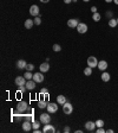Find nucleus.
<instances>
[{"label":"nucleus","instance_id":"1","mask_svg":"<svg viewBox=\"0 0 118 133\" xmlns=\"http://www.w3.org/2000/svg\"><path fill=\"white\" fill-rule=\"evenodd\" d=\"M98 62L99 61L97 60V57L95 56H90L89 58H87V65L89 67H91V68H97V65H98Z\"/></svg>","mask_w":118,"mask_h":133},{"label":"nucleus","instance_id":"2","mask_svg":"<svg viewBox=\"0 0 118 133\" xmlns=\"http://www.w3.org/2000/svg\"><path fill=\"white\" fill-rule=\"evenodd\" d=\"M39 120L41 121V124H50L51 122V115H50V113H41L40 114V118H39Z\"/></svg>","mask_w":118,"mask_h":133},{"label":"nucleus","instance_id":"3","mask_svg":"<svg viewBox=\"0 0 118 133\" xmlns=\"http://www.w3.org/2000/svg\"><path fill=\"white\" fill-rule=\"evenodd\" d=\"M27 108H28V106H27V102H26V101H19L17 103V110L19 112V113L25 112Z\"/></svg>","mask_w":118,"mask_h":133},{"label":"nucleus","instance_id":"4","mask_svg":"<svg viewBox=\"0 0 118 133\" xmlns=\"http://www.w3.org/2000/svg\"><path fill=\"white\" fill-rule=\"evenodd\" d=\"M63 112H64V114H68V115H70V114L73 112V106L71 105L70 102H66V103H64V105H63Z\"/></svg>","mask_w":118,"mask_h":133},{"label":"nucleus","instance_id":"5","mask_svg":"<svg viewBox=\"0 0 118 133\" xmlns=\"http://www.w3.org/2000/svg\"><path fill=\"white\" fill-rule=\"evenodd\" d=\"M46 109H47V112L50 114L56 113L57 110H58V105H57V103H54V102H50V103H47V107H46Z\"/></svg>","mask_w":118,"mask_h":133},{"label":"nucleus","instance_id":"6","mask_svg":"<svg viewBox=\"0 0 118 133\" xmlns=\"http://www.w3.org/2000/svg\"><path fill=\"white\" fill-rule=\"evenodd\" d=\"M84 127L86 131H90V132H92V131H95V128L97 127L96 126V121H86L84 125Z\"/></svg>","mask_w":118,"mask_h":133},{"label":"nucleus","instance_id":"7","mask_svg":"<svg viewBox=\"0 0 118 133\" xmlns=\"http://www.w3.org/2000/svg\"><path fill=\"white\" fill-rule=\"evenodd\" d=\"M77 31H78L80 34L86 33L87 32V25L85 23H79L78 26H77Z\"/></svg>","mask_w":118,"mask_h":133},{"label":"nucleus","instance_id":"8","mask_svg":"<svg viewBox=\"0 0 118 133\" xmlns=\"http://www.w3.org/2000/svg\"><path fill=\"white\" fill-rule=\"evenodd\" d=\"M44 75H43V73L40 71V73H36V74H33V79L32 80H34L37 83H41L43 81H44Z\"/></svg>","mask_w":118,"mask_h":133},{"label":"nucleus","instance_id":"9","mask_svg":"<svg viewBox=\"0 0 118 133\" xmlns=\"http://www.w3.org/2000/svg\"><path fill=\"white\" fill-rule=\"evenodd\" d=\"M14 82H15V85H17L18 87H20V86H25L26 82H27V80L25 79V76H18Z\"/></svg>","mask_w":118,"mask_h":133},{"label":"nucleus","instance_id":"10","mask_svg":"<svg viewBox=\"0 0 118 133\" xmlns=\"http://www.w3.org/2000/svg\"><path fill=\"white\" fill-rule=\"evenodd\" d=\"M43 132L44 133H54L56 132V128H54V126H52V125L46 124L45 126L43 127Z\"/></svg>","mask_w":118,"mask_h":133},{"label":"nucleus","instance_id":"11","mask_svg":"<svg viewBox=\"0 0 118 133\" xmlns=\"http://www.w3.org/2000/svg\"><path fill=\"white\" fill-rule=\"evenodd\" d=\"M30 14L33 16V17H37V16H39V7L37 5H32L30 7Z\"/></svg>","mask_w":118,"mask_h":133},{"label":"nucleus","instance_id":"12","mask_svg":"<svg viewBox=\"0 0 118 133\" xmlns=\"http://www.w3.org/2000/svg\"><path fill=\"white\" fill-rule=\"evenodd\" d=\"M78 24H79V22H78V19H76V18L68 20V26L69 27H71V29H77Z\"/></svg>","mask_w":118,"mask_h":133},{"label":"nucleus","instance_id":"13","mask_svg":"<svg viewBox=\"0 0 118 133\" xmlns=\"http://www.w3.org/2000/svg\"><path fill=\"white\" fill-rule=\"evenodd\" d=\"M36 81L34 80H27V82H26V89L27 90H33L34 88H36Z\"/></svg>","mask_w":118,"mask_h":133},{"label":"nucleus","instance_id":"14","mask_svg":"<svg viewBox=\"0 0 118 133\" xmlns=\"http://www.w3.org/2000/svg\"><path fill=\"white\" fill-rule=\"evenodd\" d=\"M97 68H98L100 71H105L107 69V62H106V61H103V60L99 61L98 65H97Z\"/></svg>","mask_w":118,"mask_h":133},{"label":"nucleus","instance_id":"15","mask_svg":"<svg viewBox=\"0 0 118 133\" xmlns=\"http://www.w3.org/2000/svg\"><path fill=\"white\" fill-rule=\"evenodd\" d=\"M21 127H23V130L25 131V132H28V131H31V128H32V122L28 121V120H25V121L23 122V125H21Z\"/></svg>","mask_w":118,"mask_h":133},{"label":"nucleus","instance_id":"16","mask_svg":"<svg viewBox=\"0 0 118 133\" xmlns=\"http://www.w3.org/2000/svg\"><path fill=\"white\" fill-rule=\"evenodd\" d=\"M39 69H40V71H41V73H46V71H48V70H50V64H48V62L41 63V64H40V67H39Z\"/></svg>","mask_w":118,"mask_h":133},{"label":"nucleus","instance_id":"17","mask_svg":"<svg viewBox=\"0 0 118 133\" xmlns=\"http://www.w3.org/2000/svg\"><path fill=\"white\" fill-rule=\"evenodd\" d=\"M100 79H102V81H103V82H109L110 79H111V75H110L109 73H106V71H103Z\"/></svg>","mask_w":118,"mask_h":133},{"label":"nucleus","instance_id":"18","mask_svg":"<svg viewBox=\"0 0 118 133\" xmlns=\"http://www.w3.org/2000/svg\"><path fill=\"white\" fill-rule=\"evenodd\" d=\"M26 65H27V63H26L24 60L17 61V68L19 69V70H21V69H26Z\"/></svg>","mask_w":118,"mask_h":133},{"label":"nucleus","instance_id":"19","mask_svg":"<svg viewBox=\"0 0 118 133\" xmlns=\"http://www.w3.org/2000/svg\"><path fill=\"white\" fill-rule=\"evenodd\" d=\"M66 102H68V100H66V97L64 96V95H58V96H57V103H58V105H64V103H66Z\"/></svg>","mask_w":118,"mask_h":133},{"label":"nucleus","instance_id":"20","mask_svg":"<svg viewBox=\"0 0 118 133\" xmlns=\"http://www.w3.org/2000/svg\"><path fill=\"white\" fill-rule=\"evenodd\" d=\"M38 107L39 108H46L47 107V101H46L44 97H41V99L38 101Z\"/></svg>","mask_w":118,"mask_h":133},{"label":"nucleus","instance_id":"21","mask_svg":"<svg viewBox=\"0 0 118 133\" xmlns=\"http://www.w3.org/2000/svg\"><path fill=\"white\" fill-rule=\"evenodd\" d=\"M33 25H34V20H32V19H26L25 20V27L27 29V30L32 29Z\"/></svg>","mask_w":118,"mask_h":133},{"label":"nucleus","instance_id":"22","mask_svg":"<svg viewBox=\"0 0 118 133\" xmlns=\"http://www.w3.org/2000/svg\"><path fill=\"white\" fill-rule=\"evenodd\" d=\"M109 26L110 27H116V26H118V23H117V19L116 18H111V19H109Z\"/></svg>","mask_w":118,"mask_h":133},{"label":"nucleus","instance_id":"23","mask_svg":"<svg viewBox=\"0 0 118 133\" xmlns=\"http://www.w3.org/2000/svg\"><path fill=\"white\" fill-rule=\"evenodd\" d=\"M84 75L85 76H91V75H92V68L87 65L86 68L84 69Z\"/></svg>","mask_w":118,"mask_h":133},{"label":"nucleus","instance_id":"24","mask_svg":"<svg viewBox=\"0 0 118 133\" xmlns=\"http://www.w3.org/2000/svg\"><path fill=\"white\" fill-rule=\"evenodd\" d=\"M40 124H41V121H37V120H34V121H32V128H34V130H39L40 127Z\"/></svg>","mask_w":118,"mask_h":133},{"label":"nucleus","instance_id":"25","mask_svg":"<svg viewBox=\"0 0 118 133\" xmlns=\"http://www.w3.org/2000/svg\"><path fill=\"white\" fill-rule=\"evenodd\" d=\"M100 18H102V16L98 13V12H96V13H92V19H93V22H99V20H100Z\"/></svg>","mask_w":118,"mask_h":133},{"label":"nucleus","instance_id":"26","mask_svg":"<svg viewBox=\"0 0 118 133\" xmlns=\"http://www.w3.org/2000/svg\"><path fill=\"white\" fill-rule=\"evenodd\" d=\"M24 76H25L26 80H32V79H33V74H32L31 71L26 70V73H25V75H24Z\"/></svg>","mask_w":118,"mask_h":133},{"label":"nucleus","instance_id":"27","mask_svg":"<svg viewBox=\"0 0 118 133\" xmlns=\"http://www.w3.org/2000/svg\"><path fill=\"white\" fill-rule=\"evenodd\" d=\"M96 126H97V127H103V126H104V120L98 119L96 121Z\"/></svg>","mask_w":118,"mask_h":133},{"label":"nucleus","instance_id":"28","mask_svg":"<svg viewBox=\"0 0 118 133\" xmlns=\"http://www.w3.org/2000/svg\"><path fill=\"white\" fill-rule=\"evenodd\" d=\"M34 25H40L41 24V19H40L39 16H37V17H34Z\"/></svg>","mask_w":118,"mask_h":133},{"label":"nucleus","instance_id":"29","mask_svg":"<svg viewBox=\"0 0 118 133\" xmlns=\"http://www.w3.org/2000/svg\"><path fill=\"white\" fill-rule=\"evenodd\" d=\"M34 69V65L32 64V63H27V65H26V70L28 71H32Z\"/></svg>","mask_w":118,"mask_h":133},{"label":"nucleus","instance_id":"30","mask_svg":"<svg viewBox=\"0 0 118 133\" xmlns=\"http://www.w3.org/2000/svg\"><path fill=\"white\" fill-rule=\"evenodd\" d=\"M60 50H62V48H60V45H59V44H53V51L59 52Z\"/></svg>","mask_w":118,"mask_h":133},{"label":"nucleus","instance_id":"31","mask_svg":"<svg viewBox=\"0 0 118 133\" xmlns=\"http://www.w3.org/2000/svg\"><path fill=\"white\" fill-rule=\"evenodd\" d=\"M106 17L109 18V19L113 18V12H112V11H107V12H106Z\"/></svg>","mask_w":118,"mask_h":133},{"label":"nucleus","instance_id":"32","mask_svg":"<svg viewBox=\"0 0 118 133\" xmlns=\"http://www.w3.org/2000/svg\"><path fill=\"white\" fill-rule=\"evenodd\" d=\"M25 90H27V89H26V86H20L19 87V93H24Z\"/></svg>","mask_w":118,"mask_h":133},{"label":"nucleus","instance_id":"33","mask_svg":"<svg viewBox=\"0 0 118 133\" xmlns=\"http://www.w3.org/2000/svg\"><path fill=\"white\" fill-rule=\"evenodd\" d=\"M97 133H106V131H105L103 127H98V130H97Z\"/></svg>","mask_w":118,"mask_h":133},{"label":"nucleus","instance_id":"34","mask_svg":"<svg viewBox=\"0 0 118 133\" xmlns=\"http://www.w3.org/2000/svg\"><path fill=\"white\" fill-rule=\"evenodd\" d=\"M40 94H48V90L46 88H43L41 90H40Z\"/></svg>","mask_w":118,"mask_h":133},{"label":"nucleus","instance_id":"35","mask_svg":"<svg viewBox=\"0 0 118 133\" xmlns=\"http://www.w3.org/2000/svg\"><path fill=\"white\" fill-rule=\"evenodd\" d=\"M90 10H91V12H92V13H96V12H97V7H96V6H92Z\"/></svg>","mask_w":118,"mask_h":133},{"label":"nucleus","instance_id":"36","mask_svg":"<svg viewBox=\"0 0 118 133\" xmlns=\"http://www.w3.org/2000/svg\"><path fill=\"white\" fill-rule=\"evenodd\" d=\"M64 132L69 133V132H70V127H69V126H65V127H64Z\"/></svg>","mask_w":118,"mask_h":133},{"label":"nucleus","instance_id":"37","mask_svg":"<svg viewBox=\"0 0 118 133\" xmlns=\"http://www.w3.org/2000/svg\"><path fill=\"white\" fill-rule=\"evenodd\" d=\"M71 1H73V0H64V3H65V4H70Z\"/></svg>","mask_w":118,"mask_h":133},{"label":"nucleus","instance_id":"38","mask_svg":"<svg viewBox=\"0 0 118 133\" xmlns=\"http://www.w3.org/2000/svg\"><path fill=\"white\" fill-rule=\"evenodd\" d=\"M40 1H41V3H44V4H47L50 0H40Z\"/></svg>","mask_w":118,"mask_h":133},{"label":"nucleus","instance_id":"39","mask_svg":"<svg viewBox=\"0 0 118 133\" xmlns=\"http://www.w3.org/2000/svg\"><path fill=\"white\" fill-rule=\"evenodd\" d=\"M106 133H113V130H107Z\"/></svg>","mask_w":118,"mask_h":133},{"label":"nucleus","instance_id":"40","mask_svg":"<svg viewBox=\"0 0 118 133\" xmlns=\"http://www.w3.org/2000/svg\"><path fill=\"white\" fill-rule=\"evenodd\" d=\"M76 133H83V131H80V130H77V131H76Z\"/></svg>","mask_w":118,"mask_h":133},{"label":"nucleus","instance_id":"41","mask_svg":"<svg viewBox=\"0 0 118 133\" xmlns=\"http://www.w3.org/2000/svg\"><path fill=\"white\" fill-rule=\"evenodd\" d=\"M105 1H106V3H109V4H110V3H112L113 0H105Z\"/></svg>","mask_w":118,"mask_h":133},{"label":"nucleus","instance_id":"42","mask_svg":"<svg viewBox=\"0 0 118 133\" xmlns=\"http://www.w3.org/2000/svg\"><path fill=\"white\" fill-rule=\"evenodd\" d=\"M113 3H115L116 5H118V0H113Z\"/></svg>","mask_w":118,"mask_h":133},{"label":"nucleus","instance_id":"43","mask_svg":"<svg viewBox=\"0 0 118 133\" xmlns=\"http://www.w3.org/2000/svg\"><path fill=\"white\" fill-rule=\"evenodd\" d=\"M83 1H85V3H89V1H90V0H83Z\"/></svg>","mask_w":118,"mask_h":133},{"label":"nucleus","instance_id":"44","mask_svg":"<svg viewBox=\"0 0 118 133\" xmlns=\"http://www.w3.org/2000/svg\"><path fill=\"white\" fill-rule=\"evenodd\" d=\"M117 23H118V18H117Z\"/></svg>","mask_w":118,"mask_h":133}]
</instances>
